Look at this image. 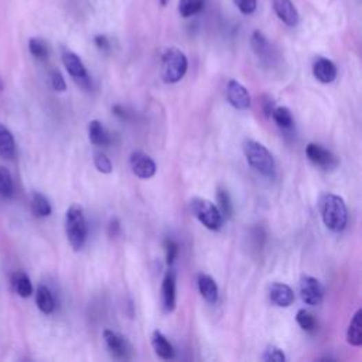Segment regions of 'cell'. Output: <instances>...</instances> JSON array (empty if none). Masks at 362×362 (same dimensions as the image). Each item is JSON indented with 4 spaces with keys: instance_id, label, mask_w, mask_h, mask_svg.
Masks as SVG:
<instances>
[{
    "instance_id": "cell-3",
    "label": "cell",
    "mask_w": 362,
    "mask_h": 362,
    "mask_svg": "<svg viewBox=\"0 0 362 362\" xmlns=\"http://www.w3.org/2000/svg\"><path fill=\"white\" fill-rule=\"evenodd\" d=\"M245 157L256 172L267 177H273L275 174V159L272 153L256 140L247 139L244 142Z\"/></svg>"
},
{
    "instance_id": "cell-23",
    "label": "cell",
    "mask_w": 362,
    "mask_h": 362,
    "mask_svg": "<svg viewBox=\"0 0 362 362\" xmlns=\"http://www.w3.org/2000/svg\"><path fill=\"white\" fill-rule=\"evenodd\" d=\"M347 341L348 344L354 346V347H361L362 346V311L358 310L347 331Z\"/></svg>"
},
{
    "instance_id": "cell-18",
    "label": "cell",
    "mask_w": 362,
    "mask_h": 362,
    "mask_svg": "<svg viewBox=\"0 0 362 362\" xmlns=\"http://www.w3.org/2000/svg\"><path fill=\"white\" fill-rule=\"evenodd\" d=\"M199 291L201 296L208 302V303H216L218 300V286H216L215 280L205 273L199 275Z\"/></svg>"
},
{
    "instance_id": "cell-21",
    "label": "cell",
    "mask_w": 362,
    "mask_h": 362,
    "mask_svg": "<svg viewBox=\"0 0 362 362\" xmlns=\"http://www.w3.org/2000/svg\"><path fill=\"white\" fill-rule=\"evenodd\" d=\"M36 303L40 311H43L44 315H52V313L56 310L54 296L47 286H43V284L38 286L37 295H36Z\"/></svg>"
},
{
    "instance_id": "cell-15",
    "label": "cell",
    "mask_w": 362,
    "mask_h": 362,
    "mask_svg": "<svg viewBox=\"0 0 362 362\" xmlns=\"http://www.w3.org/2000/svg\"><path fill=\"white\" fill-rule=\"evenodd\" d=\"M269 297L278 307H289L295 302V293L292 291V287L284 283L271 284Z\"/></svg>"
},
{
    "instance_id": "cell-6",
    "label": "cell",
    "mask_w": 362,
    "mask_h": 362,
    "mask_svg": "<svg viewBox=\"0 0 362 362\" xmlns=\"http://www.w3.org/2000/svg\"><path fill=\"white\" fill-rule=\"evenodd\" d=\"M61 58H63V64H64L65 69L68 71V74L74 78V81L80 87L88 89L91 87V80L88 77L87 68H85L84 63L81 61V58L76 53H72L71 50H67V48H64L63 50Z\"/></svg>"
},
{
    "instance_id": "cell-20",
    "label": "cell",
    "mask_w": 362,
    "mask_h": 362,
    "mask_svg": "<svg viewBox=\"0 0 362 362\" xmlns=\"http://www.w3.org/2000/svg\"><path fill=\"white\" fill-rule=\"evenodd\" d=\"M152 346L153 350L156 351V354L163 358V359H173L174 358V348L168 341L164 334H161L160 331H155L152 335Z\"/></svg>"
},
{
    "instance_id": "cell-26",
    "label": "cell",
    "mask_w": 362,
    "mask_h": 362,
    "mask_svg": "<svg viewBox=\"0 0 362 362\" xmlns=\"http://www.w3.org/2000/svg\"><path fill=\"white\" fill-rule=\"evenodd\" d=\"M205 5V0H180L179 2V13L181 17H191L199 14Z\"/></svg>"
},
{
    "instance_id": "cell-2",
    "label": "cell",
    "mask_w": 362,
    "mask_h": 362,
    "mask_svg": "<svg viewBox=\"0 0 362 362\" xmlns=\"http://www.w3.org/2000/svg\"><path fill=\"white\" fill-rule=\"evenodd\" d=\"M65 232L74 251L82 249L88 235V227L82 207L71 205L65 214Z\"/></svg>"
},
{
    "instance_id": "cell-35",
    "label": "cell",
    "mask_w": 362,
    "mask_h": 362,
    "mask_svg": "<svg viewBox=\"0 0 362 362\" xmlns=\"http://www.w3.org/2000/svg\"><path fill=\"white\" fill-rule=\"evenodd\" d=\"M50 80H52V87H53L54 91H57V92H64V91L67 89L65 80H64V77H63V74H61L60 71H57V69L53 71V72H52Z\"/></svg>"
},
{
    "instance_id": "cell-31",
    "label": "cell",
    "mask_w": 362,
    "mask_h": 362,
    "mask_svg": "<svg viewBox=\"0 0 362 362\" xmlns=\"http://www.w3.org/2000/svg\"><path fill=\"white\" fill-rule=\"evenodd\" d=\"M93 163L95 167L98 168V172H101L102 174H111L112 173V163L111 159L104 153V152H96L93 155Z\"/></svg>"
},
{
    "instance_id": "cell-12",
    "label": "cell",
    "mask_w": 362,
    "mask_h": 362,
    "mask_svg": "<svg viewBox=\"0 0 362 362\" xmlns=\"http://www.w3.org/2000/svg\"><path fill=\"white\" fill-rule=\"evenodd\" d=\"M161 306L166 313H172L176 308V273L168 271L161 284Z\"/></svg>"
},
{
    "instance_id": "cell-9",
    "label": "cell",
    "mask_w": 362,
    "mask_h": 362,
    "mask_svg": "<svg viewBox=\"0 0 362 362\" xmlns=\"http://www.w3.org/2000/svg\"><path fill=\"white\" fill-rule=\"evenodd\" d=\"M300 295L306 304L319 306L323 300L324 291L321 283L311 276H303L300 280Z\"/></svg>"
},
{
    "instance_id": "cell-32",
    "label": "cell",
    "mask_w": 362,
    "mask_h": 362,
    "mask_svg": "<svg viewBox=\"0 0 362 362\" xmlns=\"http://www.w3.org/2000/svg\"><path fill=\"white\" fill-rule=\"evenodd\" d=\"M262 358H263V361H268V362H284L286 361V355H284L283 350H280L275 346L268 347Z\"/></svg>"
},
{
    "instance_id": "cell-27",
    "label": "cell",
    "mask_w": 362,
    "mask_h": 362,
    "mask_svg": "<svg viewBox=\"0 0 362 362\" xmlns=\"http://www.w3.org/2000/svg\"><path fill=\"white\" fill-rule=\"evenodd\" d=\"M14 192V184L10 172L6 167L0 166V196L10 199Z\"/></svg>"
},
{
    "instance_id": "cell-34",
    "label": "cell",
    "mask_w": 362,
    "mask_h": 362,
    "mask_svg": "<svg viewBox=\"0 0 362 362\" xmlns=\"http://www.w3.org/2000/svg\"><path fill=\"white\" fill-rule=\"evenodd\" d=\"M234 3L239 9L240 13L252 14L256 10L258 0H234Z\"/></svg>"
},
{
    "instance_id": "cell-24",
    "label": "cell",
    "mask_w": 362,
    "mask_h": 362,
    "mask_svg": "<svg viewBox=\"0 0 362 362\" xmlns=\"http://www.w3.org/2000/svg\"><path fill=\"white\" fill-rule=\"evenodd\" d=\"M271 116L273 117L275 124L282 129H292L295 125L293 115H292L291 109L286 108V106H275Z\"/></svg>"
},
{
    "instance_id": "cell-8",
    "label": "cell",
    "mask_w": 362,
    "mask_h": 362,
    "mask_svg": "<svg viewBox=\"0 0 362 362\" xmlns=\"http://www.w3.org/2000/svg\"><path fill=\"white\" fill-rule=\"evenodd\" d=\"M131 168L135 176H137L139 179H152L156 174V163L153 161V159L150 156H148L146 153L143 152H133L131 155Z\"/></svg>"
},
{
    "instance_id": "cell-16",
    "label": "cell",
    "mask_w": 362,
    "mask_h": 362,
    "mask_svg": "<svg viewBox=\"0 0 362 362\" xmlns=\"http://www.w3.org/2000/svg\"><path fill=\"white\" fill-rule=\"evenodd\" d=\"M251 45H252V50L255 52V54L263 60V61H271L272 56H273V50H272V45L268 41V38L263 36V33L260 32H253L251 36Z\"/></svg>"
},
{
    "instance_id": "cell-39",
    "label": "cell",
    "mask_w": 362,
    "mask_h": 362,
    "mask_svg": "<svg viewBox=\"0 0 362 362\" xmlns=\"http://www.w3.org/2000/svg\"><path fill=\"white\" fill-rule=\"evenodd\" d=\"M113 113H115L116 116H119L120 119H126V117H128V113H126V111H125L122 106H119V105L113 106Z\"/></svg>"
},
{
    "instance_id": "cell-11",
    "label": "cell",
    "mask_w": 362,
    "mask_h": 362,
    "mask_svg": "<svg viewBox=\"0 0 362 362\" xmlns=\"http://www.w3.org/2000/svg\"><path fill=\"white\" fill-rule=\"evenodd\" d=\"M104 340L106 343L108 350L115 358L119 359H129L132 354V348L126 339H124L122 335L112 331V330H105L104 331Z\"/></svg>"
},
{
    "instance_id": "cell-40",
    "label": "cell",
    "mask_w": 362,
    "mask_h": 362,
    "mask_svg": "<svg viewBox=\"0 0 362 362\" xmlns=\"http://www.w3.org/2000/svg\"><path fill=\"white\" fill-rule=\"evenodd\" d=\"M160 2H161V5H163V6H166V5L168 3V0H160Z\"/></svg>"
},
{
    "instance_id": "cell-17",
    "label": "cell",
    "mask_w": 362,
    "mask_h": 362,
    "mask_svg": "<svg viewBox=\"0 0 362 362\" xmlns=\"http://www.w3.org/2000/svg\"><path fill=\"white\" fill-rule=\"evenodd\" d=\"M88 135L91 143L95 144V146L105 148L111 144V135L108 133V131L104 128L100 120H92V122H89Z\"/></svg>"
},
{
    "instance_id": "cell-38",
    "label": "cell",
    "mask_w": 362,
    "mask_h": 362,
    "mask_svg": "<svg viewBox=\"0 0 362 362\" xmlns=\"http://www.w3.org/2000/svg\"><path fill=\"white\" fill-rule=\"evenodd\" d=\"M273 108H275V102H273V100L268 98V96H264V102H263V111H264V113H267V116H271V113H272Z\"/></svg>"
},
{
    "instance_id": "cell-36",
    "label": "cell",
    "mask_w": 362,
    "mask_h": 362,
    "mask_svg": "<svg viewBox=\"0 0 362 362\" xmlns=\"http://www.w3.org/2000/svg\"><path fill=\"white\" fill-rule=\"evenodd\" d=\"M95 44L102 52H109V48H111V43H109L108 37H105V36H96L95 37Z\"/></svg>"
},
{
    "instance_id": "cell-5",
    "label": "cell",
    "mask_w": 362,
    "mask_h": 362,
    "mask_svg": "<svg viewBox=\"0 0 362 362\" xmlns=\"http://www.w3.org/2000/svg\"><path fill=\"white\" fill-rule=\"evenodd\" d=\"M191 211L196 218L208 229L220 231L224 224V216L218 207L205 199H192Z\"/></svg>"
},
{
    "instance_id": "cell-4",
    "label": "cell",
    "mask_w": 362,
    "mask_h": 362,
    "mask_svg": "<svg viewBox=\"0 0 362 362\" xmlns=\"http://www.w3.org/2000/svg\"><path fill=\"white\" fill-rule=\"evenodd\" d=\"M188 61L185 54L176 47L167 48L161 57V78L167 84L179 82L187 72Z\"/></svg>"
},
{
    "instance_id": "cell-13",
    "label": "cell",
    "mask_w": 362,
    "mask_h": 362,
    "mask_svg": "<svg viewBox=\"0 0 362 362\" xmlns=\"http://www.w3.org/2000/svg\"><path fill=\"white\" fill-rule=\"evenodd\" d=\"M273 9L278 17L289 27H295L299 23V12L292 0H273Z\"/></svg>"
},
{
    "instance_id": "cell-33",
    "label": "cell",
    "mask_w": 362,
    "mask_h": 362,
    "mask_svg": "<svg viewBox=\"0 0 362 362\" xmlns=\"http://www.w3.org/2000/svg\"><path fill=\"white\" fill-rule=\"evenodd\" d=\"M177 255H179V245L174 242L173 239H167L166 240V262H167V264H173Z\"/></svg>"
},
{
    "instance_id": "cell-19",
    "label": "cell",
    "mask_w": 362,
    "mask_h": 362,
    "mask_svg": "<svg viewBox=\"0 0 362 362\" xmlns=\"http://www.w3.org/2000/svg\"><path fill=\"white\" fill-rule=\"evenodd\" d=\"M16 155V142L12 132L0 124V157L12 160Z\"/></svg>"
},
{
    "instance_id": "cell-1",
    "label": "cell",
    "mask_w": 362,
    "mask_h": 362,
    "mask_svg": "<svg viewBox=\"0 0 362 362\" xmlns=\"http://www.w3.org/2000/svg\"><path fill=\"white\" fill-rule=\"evenodd\" d=\"M320 212L324 225L332 232H341L347 227L348 212L344 200L335 194H324L320 199Z\"/></svg>"
},
{
    "instance_id": "cell-22",
    "label": "cell",
    "mask_w": 362,
    "mask_h": 362,
    "mask_svg": "<svg viewBox=\"0 0 362 362\" xmlns=\"http://www.w3.org/2000/svg\"><path fill=\"white\" fill-rule=\"evenodd\" d=\"M13 291L23 299H27L33 295V284L30 278L24 272H16L12 276Z\"/></svg>"
},
{
    "instance_id": "cell-28",
    "label": "cell",
    "mask_w": 362,
    "mask_h": 362,
    "mask_svg": "<svg viewBox=\"0 0 362 362\" xmlns=\"http://www.w3.org/2000/svg\"><path fill=\"white\" fill-rule=\"evenodd\" d=\"M216 201H218V205H220L218 210L223 214V216H225V218H232L234 207H232V201H231V197L227 190L218 188V191H216Z\"/></svg>"
},
{
    "instance_id": "cell-41",
    "label": "cell",
    "mask_w": 362,
    "mask_h": 362,
    "mask_svg": "<svg viewBox=\"0 0 362 362\" xmlns=\"http://www.w3.org/2000/svg\"><path fill=\"white\" fill-rule=\"evenodd\" d=\"M2 89H3V81L0 80V91H2Z\"/></svg>"
},
{
    "instance_id": "cell-30",
    "label": "cell",
    "mask_w": 362,
    "mask_h": 362,
    "mask_svg": "<svg viewBox=\"0 0 362 362\" xmlns=\"http://www.w3.org/2000/svg\"><path fill=\"white\" fill-rule=\"evenodd\" d=\"M29 50L38 60H45L48 57V45L41 38H34V37L30 38L29 40Z\"/></svg>"
},
{
    "instance_id": "cell-25",
    "label": "cell",
    "mask_w": 362,
    "mask_h": 362,
    "mask_svg": "<svg viewBox=\"0 0 362 362\" xmlns=\"http://www.w3.org/2000/svg\"><path fill=\"white\" fill-rule=\"evenodd\" d=\"M32 211L38 218H45V216L52 215V204L40 192H34L32 199Z\"/></svg>"
},
{
    "instance_id": "cell-14",
    "label": "cell",
    "mask_w": 362,
    "mask_h": 362,
    "mask_svg": "<svg viewBox=\"0 0 362 362\" xmlns=\"http://www.w3.org/2000/svg\"><path fill=\"white\" fill-rule=\"evenodd\" d=\"M313 74L321 84H331L337 78V67L331 60L319 57L313 64Z\"/></svg>"
},
{
    "instance_id": "cell-29",
    "label": "cell",
    "mask_w": 362,
    "mask_h": 362,
    "mask_svg": "<svg viewBox=\"0 0 362 362\" xmlns=\"http://www.w3.org/2000/svg\"><path fill=\"white\" fill-rule=\"evenodd\" d=\"M296 321L297 324L300 326L302 330L304 331H315L316 330V320H315V316L311 315V313H308L307 310L302 308L297 311V316H296Z\"/></svg>"
},
{
    "instance_id": "cell-7",
    "label": "cell",
    "mask_w": 362,
    "mask_h": 362,
    "mask_svg": "<svg viewBox=\"0 0 362 362\" xmlns=\"http://www.w3.org/2000/svg\"><path fill=\"white\" fill-rule=\"evenodd\" d=\"M306 155L313 164L321 167L323 170H334V168L339 166V159H337V156L332 152L320 146V144L308 143L306 148Z\"/></svg>"
},
{
    "instance_id": "cell-10",
    "label": "cell",
    "mask_w": 362,
    "mask_h": 362,
    "mask_svg": "<svg viewBox=\"0 0 362 362\" xmlns=\"http://www.w3.org/2000/svg\"><path fill=\"white\" fill-rule=\"evenodd\" d=\"M228 102L238 111H247L251 108V96L248 89L235 80H231L227 85Z\"/></svg>"
},
{
    "instance_id": "cell-37",
    "label": "cell",
    "mask_w": 362,
    "mask_h": 362,
    "mask_svg": "<svg viewBox=\"0 0 362 362\" xmlns=\"http://www.w3.org/2000/svg\"><path fill=\"white\" fill-rule=\"evenodd\" d=\"M108 231H109V236H111V238L117 236V234L120 232V224H119V221H117L116 218L111 220L109 227H108Z\"/></svg>"
}]
</instances>
